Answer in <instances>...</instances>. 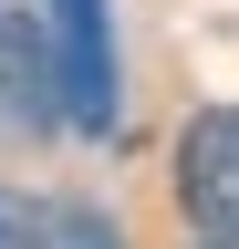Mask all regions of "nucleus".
<instances>
[{
	"mask_svg": "<svg viewBox=\"0 0 239 249\" xmlns=\"http://www.w3.org/2000/svg\"><path fill=\"white\" fill-rule=\"evenodd\" d=\"M42 42H52V83H63V135L114 145V114H125L114 0H42Z\"/></svg>",
	"mask_w": 239,
	"mask_h": 249,
	"instance_id": "obj_1",
	"label": "nucleus"
},
{
	"mask_svg": "<svg viewBox=\"0 0 239 249\" xmlns=\"http://www.w3.org/2000/svg\"><path fill=\"white\" fill-rule=\"evenodd\" d=\"M177 218L198 239H239V104H198L177 124Z\"/></svg>",
	"mask_w": 239,
	"mask_h": 249,
	"instance_id": "obj_2",
	"label": "nucleus"
},
{
	"mask_svg": "<svg viewBox=\"0 0 239 249\" xmlns=\"http://www.w3.org/2000/svg\"><path fill=\"white\" fill-rule=\"evenodd\" d=\"M0 135L21 145L63 135V83H52V42L32 11H0Z\"/></svg>",
	"mask_w": 239,
	"mask_h": 249,
	"instance_id": "obj_3",
	"label": "nucleus"
},
{
	"mask_svg": "<svg viewBox=\"0 0 239 249\" xmlns=\"http://www.w3.org/2000/svg\"><path fill=\"white\" fill-rule=\"evenodd\" d=\"M0 249H52V208L32 187H0Z\"/></svg>",
	"mask_w": 239,
	"mask_h": 249,
	"instance_id": "obj_4",
	"label": "nucleus"
},
{
	"mask_svg": "<svg viewBox=\"0 0 239 249\" xmlns=\"http://www.w3.org/2000/svg\"><path fill=\"white\" fill-rule=\"evenodd\" d=\"M52 249H114V229L94 208H63V218H52Z\"/></svg>",
	"mask_w": 239,
	"mask_h": 249,
	"instance_id": "obj_5",
	"label": "nucleus"
},
{
	"mask_svg": "<svg viewBox=\"0 0 239 249\" xmlns=\"http://www.w3.org/2000/svg\"><path fill=\"white\" fill-rule=\"evenodd\" d=\"M198 249H239V239H198Z\"/></svg>",
	"mask_w": 239,
	"mask_h": 249,
	"instance_id": "obj_6",
	"label": "nucleus"
}]
</instances>
